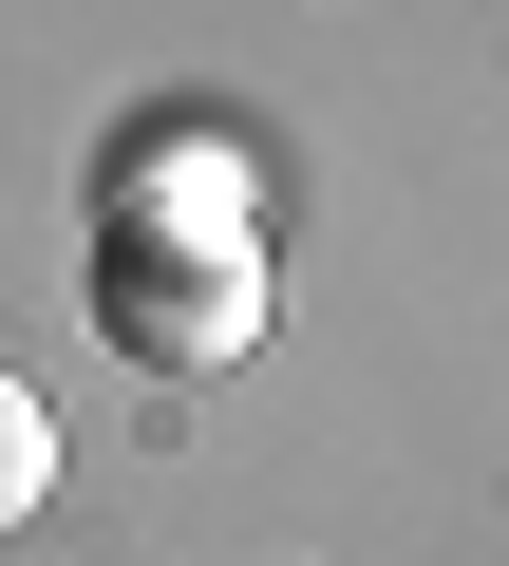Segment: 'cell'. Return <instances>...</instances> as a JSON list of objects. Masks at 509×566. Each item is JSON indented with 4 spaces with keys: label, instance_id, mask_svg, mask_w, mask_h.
<instances>
[{
    "label": "cell",
    "instance_id": "cell-2",
    "mask_svg": "<svg viewBox=\"0 0 509 566\" xmlns=\"http://www.w3.org/2000/svg\"><path fill=\"white\" fill-rule=\"evenodd\" d=\"M39 491H57V416H39V397H20V378H0V528H20V510H39Z\"/></svg>",
    "mask_w": 509,
    "mask_h": 566
},
{
    "label": "cell",
    "instance_id": "cell-1",
    "mask_svg": "<svg viewBox=\"0 0 509 566\" xmlns=\"http://www.w3.org/2000/svg\"><path fill=\"white\" fill-rule=\"evenodd\" d=\"M95 322L132 378H226L245 340H265V264H245V208H226V151H170L114 245H95Z\"/></svg>",
    "mask_w": 509,
    "mask_h": 566
}]
</instances>
